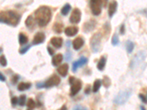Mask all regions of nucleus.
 <instances>
[{"label": "nucleus", "mask_w": 147, "mask_h": 110, "mask_svg": "<svg viewBox=\"0 0 147 110\" xmlns=\"http://www.w3.org/2000/svg\"><path fill=\"white\" fill-rule=\"evenodd\" d=\"M52 10L47 6H41L35 11V18L39 27H46L52 19Z\"/></svg>", "instance_id": "nucleus-1"}, {"label": "nucleus", "mask_w": 147, "mask_h": 110, "mask_svg": "<svg viewBox=\"0 0 147 110\" xmlns=\"http://www.w3.org/2000/svg\"><path fill=\"white\" fill-rule=\"evenodd\" d=\"M21 15L13 10H6L0 13V20L8 25L15 27L19 23Z\"/></svg>", "instance_id": "nucleus-2"}, {"label": "nucleus", "mask_w": 147, "mask_h": 110, "mask_svg": "<svg viewBox=\"0 0 147 110\" xmlns=\"http://www.w3.org/2000/svg\"><path fill=\"white\" fill-rule=\"evenodd\" d=\"M132 95V91L130 90H126L120 92L114 98V103L118 105H123L130 98Z\"/></svg>", "instance_id": "nucleus-3"}, {"label": "nucleus", "mask_w": 147, "mask_h": 110, "mask_svg": "<svg viewBox=\"0 0 147 110\" xmlns=\"http://www.w3.org/2000/svg\"><path fill=\"white\" fill-rule=\"evenodd\" d=\"M69 82L71 85L70 95L71 96H75L81 90L82 86H83L82 81L80 79H76V78L71 76L69 79Z\"/></svg>", "instance_id": "nucleus-4"}, {"label": "nucleus", "mask_w": 147, "mask_h": 110, "mask_svg": "<svg viewBox=\"0 0 147 110\" xmlns=\"http://www.w3.org/2000/svg\"><path fill=\"white\" fill-rule=\"evenodd\" d=\"M60 83V79L58 76L57 75L54 74L52 76H51L50 78L46 81L43 84H38L37 85V87H52L54 86H58L59 84Z\"/></svg>", "instance_id": "nucleus-5"}, {"label": "nucleus", "mask_w": 147, "mask_h": 110, "mask_svg": "<svg viewBox=\"0 0 147 110\" xmlns=\"http://www.w3.org/2000/svg\"><path fill=\"white\" fill-rule=\"evenodd\" d=\"M101 36L99 33H96L91 39V47L93 52H98L101 46Z\"/></svg>", "instance_id": "nucleus-6"}, {"label": "nucleus", "mask_w": 147, "mask_h": 110, "mask_svg": "<svg viewBox=\"0 0 147 110\" xmlns=\"http://www.w3.org/2000/svg\"><path fill=\"white\" fill-rule=\"evenodd\" d=\"M102 0H90V7L94 15H100L101 12Z\"/></svg>", "instance_id": "nucleus-7"}, {"label": "nucleus", "mask_w": 147, "mask_h": 110, "mask_svg": "<svg viewBox=\"0 0 147 110\" xmlns=\"http://www.w3.org/2000/svg\"><path fill=\"white\" fill-rule=\"evenodd\" d=\"M70 22L72 24H78L81 20V11L78 8H75L70 16Z\"/></svg>", "instance_id": "nucleus-8"}, {"label": "nucleus", "mask_w": 147, "mask_h": 110, "mask_svg": "<svg viewBox=\"0 0 147 110\" xmlns=\"http://www.w3.org/2000/svg\"><path fill=\"white\" fill-rule=\"evenodd\" d=\"M87 63H88V59L86 57H82L80 59H78V60H77V61H75V63H73L72 71L75 72V71H77V70L79 67L85 65V64H87Z\"/></svg>", "instance_id": "nucleus-9"}, {"label": "nucleus", "mask_w": 147, "mask_h": 110, "mask_svg": "<svg viewBox=\"0 0 147 110\" xmlns=\"http://www.w3.org/2000/svg\"><path fill=\"white\" fill-rule=\"evenodd\" d=\"M141 53L142 52L138 54L137 56L135 57L132 60V62H131V65H130L131 68H135V67L138 65L140 64L143 60H144V58H145V56H144V54H142Z\"/></svg>", "instance_id": "nucleus-10"}, {"label": "nucleus", "mask_w": 147, "mask_h": 110, "mask_svg": "<svg viewBox=\"0 0 147 110\" xmlns=\"http://www.w3.org/2000/svg\"><path fill=\"white\" fill-rule=\"evenodd\" d=\"M45 41V35L43 32H40L36 33V35L34 36V39L32 41V43L34 45H38V44L42 43Z\"/></svg>", "instance_id": "nucleus-11"}, {"label": "nucleus", "mask_w": 147, "mask_h": 110, "mask_svg": "<svg viewBox=\"0 0 147 110\" xmlns=\"http://www.w3.org/2000/svg\"><path fill=\"white\" fill-rule=\"evenodd\" d=\"M84 43L85 41L82 37H76V38L74 40V41H73V48H74L75 50L77 51V50H79V49H81V48L83 47V45H84Z\"/></svg>", "instance_id": "nucleus-12"}, {"label": "nucleus", "mask_w": 147, "mask_h": 110, "mask_svg": "<svg viewBox=\"0 0 147 110\" xmlns=\"http://www.w3.org/2000/svg\"><path fill=\"white\" fill-rule=\"evenodd\" d=\"M78 31H79V29L77 27H75V26L68 27L65 29V34L68 37H72L77 34Z\"/></svg>", "instance_id": "nucleus-13"}, {"label": "nucleus", "mask_w": 147, "mask_h": 110, "mask_svg": "<svg viewBox=\"0 0 147 110\" xmlns=\"http://www.w3.org/2000/svg\"><path fill=\"white\" fill-rule=\"evenodd\" d=\"M117 7H118V4H117L116 1L115 0H112L109 4L108 7V15L110 17H112L115 14V13L116 12Z\"/></svg>", "instance_id": "nucleus-14"}, {"label": "nucleus", "mask_w": 147, "mask_h": 110, "mask_svg": "<svg viewBox=\"0 0 147 110\" xmlns=\"http://www.w3.org/2000/svg\"><path fill=\"white\" fill-rule=\"evenodd\" d=\"M50 43L54 47L60 49L63 45V38L60 37H53L51 39Z\"/></svg>", "instance_id": "nucleus-15"}, {"label": "nucleus", "mask_w": 147, "mask_h": 110, "mask_svg": "<svg viewBox=\"0 0 147 110\" xmlns=\"http://www.w3.org/2000/svg\"><path fill=\"white\" fill-rule=\"evenodd\" d=\"M68 71V65L67 63L61 65L58 68V73L63 77L67 76Z\"/></svg>", "instance_id": "nucleus-16"}, {"label": "nucleus", "mask_w": 147, "mask_h": 110, "mask_svg": "<svg viewBox=\"0 0 147 110\" xmlns=\"http://www.w3.org/2000/svg\"><path fill=\"white\" fill-rule=\"evenodd\" d=\"M25 24L27 27V28H29L30 29H33L35 28L36 23H35V20H34L32 15H30L27 18L25 21Z\"/></svg>", "instance_id": "nucleus-17"}, {"label": "nucleus", "mask_w": 147, "mask_h": 110, "mask_svg": "<svg viewBox=\"0 0 147 110\" xmlns=\"http://www.w3.org/2000/svg\"><path fill=\"white\" fill-rule=\"evenodd\" d=\"M63 57L62 54H56V55H54L52 58V65L54 66L59 65L62 63V61H63Z\"/></svg>", "instance_id": "nucleus-18"}, {"label": "nucleus", "mask_w": 147, "mask_h": 110, "mask_svg": "<svg viewBox=\"0 0 147 110\" xmlns=\"http://www.w3.org/2000/svg\"><path fill=\"white\" fill-rule=\"evenodd\" d=\"M95 25H96V22L95 21L91 20L90 21L87 22L84 24V27H83V29H84L85 32H89L91 30H93V28L95 27Z\"/></svg>", "instance_id": "nucleus-19"}, {"label": "nucleus", "mask_w": 147, "mask_h": 110, "mask_svg": "<svg viewBox=\"0 0 147 110\" xmlns=\"http://www.w3.org/2000/svg\"><path fill=\"white\" fill-rule=\"evenodd\" d=\"M105 65H106V57H101V58L99 60V63L97 64V68L99 71H103L105 69Z\"/></svg>", "instance_id": "nucleus-20"}, {"label": "nucleus", "mask_w": 147, "mask_h": 110, "mask_svg": "<svg viewBox=\"0 0 147 110\" xmlns=\"http://www.w3.org/2000/svg\"><path fill=\"white\" fill-rule=\"evenodd\" d=\"M31 87L30 83H26V82H21L19 85H18V90L19 91H24V90H29Z\"/></svg>", "instance_id": "nucleus-21"}, {"label": "nucleus", "mask_w": 147, "mask_h": 110, "mask_svg": "<svg viewBox=\"0 0 147 110\" xmlns=\"http://www.w3.org/2000/svg\"><path fill=\"white\" fill-rule=\"evenodd\" d=\"M63 24H61V23H59V22H57L55 24H54L53 26V30L54 31V32L56 33H61V32H63Z\"/></svg>", "instance_id": "nucleus-22"}, {"label": "nucleus", "mask_w": 147, "mask_h": 110, "mask_svg": "<svg viewBox=\"0 0 147 110\" xmlns=\"http://www.w3.org/2000/svg\"><path fill=\"white\" fill-rule=\"evenodd\" d=\"M19 41L20 45H24L28 42V37L24 33H20L19 35Z\"/></svg>", "instance_id": "nucleus-23"}, {"label": "nucleus", "mask_w": 147, "mask_h": 110, "mask_svg": "<svg viewBox=\"0 0 147 110\" xmlns=\"http://www.w3.org/2000/svg\"><path fill=\"white\" fill-rule=\"evenodd\" d=\"M71 7L69 4H66V5L62 7V9H61V14L63 15H66L68 13H69V11L71 10Z\"/></svg>", "instance_id": "nucleus-24"}, {"label": "nucleus", "mask_w": 147, "mask_h": 110, "mask_svg": "<svg viewBox=\"0 0 147 110\" xmlns=\"http://www.w3.org/2000/svg\"><path fill=\"white\" fill-rule=\"evenodd\" d=\"M101 85V80L99 79H97L96 81H94V83H93V93H97V92L99 91V90L100 89Z\"/></svg>", "instance_id": "nucleus-25"}, {"label": "nucleus", "mask_w": 147, "mask_h": 110, "mask_svg": "<svg viewBox=\"0 0 147 110\" xmlns=\"http://www.w3.org/2000/svg\"><path fill=\"white\" fill-rule=\"evenodd\" d=\"M126 47H127V51L128 53H131L133 51L134 47H135V45H134L133 42L130 41H128L126 44Z\"/></svg>", "instance_id": "nucleus-26"}, {"label": "nucleus", "mask_w": 147, "mask_h": 110, "mask_svg": "<svg viewBox=\"0 0 147 110\" xmlns=\"http://www.w3.org/2000/svg\"><path fill=\"white\" fill-rule=\"evenodd\" d=\"M27 107L29 109H34L36 108V103L35 102V101L32 99V98H29L28 101H27Z\"/></svg>", "instance_id": "nucleus-27"}, {"label": "nucleus", "mask_w": 147, "mask_h": 110, "mask_svg": "<svg viewBox=\"0 0 147 110\" xmlns=\"http://www.w3.org/2000/svg\"><path fill=\"white\" fill-rule=\"evenodd\" d=\"M102 83H103V85L105 86V87L107 88L110 87V78L109 77H107V76H104L103 78V80H102Z\"/></svg>", "instance_id": "nucleus-28"}, {"label": "nucleus", "mask_w": 147, "mask_h": 110, "mask_svg": "<svg viewBox=\"0 0 147 110\" xmlns=\"http://www.w3.org/2000/svg\"><path fill=\"white\" fill-rule=\"evenodd\" d=\"M0 65L3 66V67L7 66V59H6V57H5V55H2V56L0 57Z\"/></svg>", "instance_id": "nucleus-29"}, {"label": "nucleus", "mask_w": 147, "mask_h": 110, "mask_svg": "<svg viewBox=\"0 0 147 110\" xmlns=\"http://www.w3.org/2000/svg\"><path fill=\"white\" fill-rule=\"evenodd\" d=\"M19 105L21 106V107H24V106L25 105V103H26V96L25 95H21L20 98H19Z\"/></svg>", "instance_id": "nucleus-30"}, {"label": "nucleus", "mask_w": 147, "mask_h": 110, "mask_svg": "<svg viewBox=\"0 0 147 110\" xmlns=\"http://www.w3.org/2000/svg\"><path fill=\"white\" fill-rule=\"evenodd\" d=\"M119 43V39H118V37L116 34L114 35L113 36V38H112V44L113 45V46H117Z\"/></svg>", "instance_id": "nucleus-31"}, {"label": "nucleus", "mask_w": 147, "mask_h": 110, "mask_svg": "<svg viewBox=\"0 0 147 110\" xmlns=\"http://www.w3.org/2000/svg\"><path fill=\"white\" fill-rule=\"evenodd\" d=\"M30 47H31L30 45H27V46H25V47H24V48H22V49H20V51H19V53H20L21 54H25V53L27 52V51H28V50H29L30 49Z\"/></svg>", "instance_id": "nucleus-32"}, {"label": "nucleus", "mask_w": 147, "mask_h": 110, "mask_svg": "<svg viewBox=\"0 0 147 110\" xmlns=\"http://www.w3.org/2000/svg\"><path fill=\"white\" fill-rule=\"evenodd\" d=\"M73 110H88L86 107H84L81 105H77L74 107Z\"/></svg>", "instance_id": "nucleus-33"}, {"label": "nucleus", "mask_w": 147, "mask_h": 110, "mask_svg": "<svg viewBox=\"0 0 147 110\" xmlns=\"http://www.w3.org/2000/svg\"><path fill=\"white\" fill-rule=\"evenodd\" d=\"M18 103H19L18 98H16V97H13V98H12V99H11V103H12V105L13 106V107H15Z\"/></svg>", "instance_id": "nucleus-34"}, {"label": "nucleus", "mask_w": 147, "mask_h": 110, "mask_svg": "<svg viewBox=\"0 0 147 110\" xmlns=\"http://www.w3.org/2000/svg\"><path fill=\"white\" fill-rule=\"evenodd\" d=\"M139 98H140V100L142 101L144 103H147V98L146 95H143V94H139Z\"/></svg>", "instance_id": "nucleus-35"}, {"label": "nucleus", "mask_w": 147, "mask_h": 110, "mask_svg": "<svg viewBox=\"0 0 147 110\" xmlns=\"http://www.w3.org/2000/svg\"><path fill=\"white\" fill-rule=\"evenodd\" d=\"M124 32H125V26H124V24H122L120 27V33L121 35H124Z\"/></svg>", "instance_id": "nucleus-36"}, {"label": "nucleus", "mask_w": 147, "mask_h": 110, "mask_svg": "<svg viewBox=\"0 0 147 110\" xmlns=\"http://www.w3.org/2000/svg\"><path fill=\"white\" fill-rule=\"evenodd\" d=\"M19 76H14L13 77V79H12L13 83V84L16 83L17 81L19 80Z\"/></svg>", "instance_id": "nucleus-37"}, {"label": "nucleus", "mask_w": 147, "mask_h": 110, "mask_svg": "<svg viewBox=\"0 0 147 110\" xmlns=\"http://www.w3.org/2000/svg\"><path fill=\"white\" fill-rule=\"evenodd\" d=\"M0 81H6V78H5V76L2 74L1 72H0Z\"/></svg>", "instance_id": "nucleus-38"}, {"label": "nucleus", "mask_w": 147, "mask_h": 110, "mask_svg": "<svg viewBox=\"0 0 147 110\" xmlns=\"http://www.w3.org/2000/svg\"><path fill=\"white\" fill-rule=\"evenodd\" d=\"M47 49H48V52H49V54H50V55H53V54H54V50H53L52 49V48H50V47H48L47 48Z\"/></svg>", "instance_id": "nucleus-39"}, {"label": "nucleus", "mask_w": 147, "mask_h": 110, "mask_svg": "<svg viewBox=\"0 0 147 110\" xmlns=\"http://www.w3.org/2000/svg\"><path fill=\"white\" fill-rule=\"evenodd\" d=\"M91 87L90 86H88L85 89V93H86V94H88V93L91 92Z\"/></svg>", "instance_id": "nucleus-40"}, {"label": "nucleus", "mask_w": 147, "mask_h": 110, "mask_svg": "<svg viewBox=\"0 0 147 110\" xmlns=\"http://www.w3.org/2000/svg\"><path fill=\"white\" fill-rule=\"evenodd\" d=\"M59 110H67V109H66V106L64 105V106H63V107H61V108Z\"/></svg>", "instance_id": "nucleus-41"}, {"label": "nucleus", "mask_w": 147, "mask_h": 110, "mask_svg": "<svg viewBox=\"0 0 147 110\" xmlns=\"http://www.w3.org/2000/svg\"><path fill=\"white\" fill-rule=\"evenodd\" d=\"M140 110H146V109L144 107H142V106H141V107H140Z\"/></svg>", "instance_id": "nucleus-42"}, {"label": "nucleus", "mask_w": 147, "mask_h": 110, "mask_svg": "<svg viewBox=\"0 0 147 110\" xmlns=\"http://www.w3.org/2000/svg\"><path fill=\"white\" fill-rule=\"evenodd\" d=\"M1 51H2V49H1V48H0V53H1Z\"/></svg>", "instance_id": "nucleus-43"}, {"label": "nucleus", "mask_w": 147, "mask_h": 110, "mask_svg": "<svg viewBox=\"0 0 147 110\" xmlns=\"http://www.w3.org/2000/svg\"><path fill=\"white\" fill-rule=\"evenodd\" d=\"M28 110H31V109H28Z\"/></svg>", "instance_id": "nucleus-44"}, {"label": "nucleus", "mask_w": 147, "mask_h": 110, "mask_svg": "<svg viewBox=\"0 0 147 110\" xmlns=\"http://www.w3.org/2000/svg\"><path fill=\"white\" fill-rule=\"evenodd\" d=\"M0 22H2V21H1V20H0Z\"/></svg>", "instance_id": "nucleus-45"}, {"label": "nucleus", "mask_w": 147, "mask_h": 110, "mask_svg": "<svg viewBox=\"0 0 147 110\" xmlns=\"http://www.w3.org/2000/svg\"><path fill=\"white\" fill-rule=\"evenodd\" d=\"M146 98H147V95H146Z\"/></svg>", "instance_id": "nucleus-46"}]
</instances>
